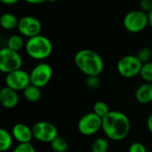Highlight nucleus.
<instances>
[{
	"instance_id": "1",
	"label": "nucleus",
	"mask_w": 152,
	"mask_h": 152,
	"mask_svg": "<svg viewBox=\"0 0 152 152\" xmlns=\"http://www.w3.org/2000/svg\"><path fill=\"white\" fill-rule=\"evenodd\" d=\"M102 130L110 140L119 141L129 134L131 123L125 114L120 111H110L102 118Z\"/></svg>"
},
{
	"instance_id": "2",
	"label": "nucleus",
	"mask_w": 152,
	"mask_h": 152,
	"mask_svg": "<svg viewBox=\"0 0 152 152\" xmlns=\"http://www.w3.org/2000/svg\"><path fill=\"white\" fill-rule=\"evenodd\" d=\"M75 65L86 76H99L104 70L102 57L91 49H81L74 56Z\"/></svg>"
},
{
	"instance_id": "3",
	"label": "nucleus",
	"mask_w": 152,
	"mask_h": 152,
	"mask_svg": "<svg viewBox=\"0 0 152 152\" xmlns=\"http://www.w3.org/2000/svg\"><path fill=\"white\" fill-rule=\"evenodd\" d=\"M24 47L27 55L35 60H44L53 51V45L50 39L41 34L28 39Z\"/></svg>"
},
{
	"instance_id": "4",
	"label": "nucleus",
	"mask_w": 152,
	"mask_h": 152,
	"mask_svg": "<svg viewBox=\"0 0 152 152\" xmlns=\"http://www.w3.org/2000/svg\"><path fill=\"white\" fill-rule=\"evenodd\" d=\"M23 63V61L19 52L14 51L7 47L0 49V72L7 74L20 70Z\"/></svg>"
},
{
	"instance_id": "5",
	"label": "nucleus",
	"mask_w": 152,
	"mask_h": 152,
	"mask_svg": "<svg viewBox=\"0 0 152 152\" xmlns=\"http://www.w3.org/2000/svg\"><path fill=\"white\" fill-rule=\"evenodd\" d=\"M125 30L132 33L142 31L148 25V14L141 10H132L127 13L123 21Z\"/></svg>"
},
{
	"instance_id": "6",
	"label": "nucleus",
	"mask_w": 152,
	"mask_h": 152,
	"mask_svg": "<svg viewBox=\"0 0 152 152\" xmlns=\"http://www.w3.org/2000/svg\"><path fill=\"white\" fill-rule=\"evenodd\" d=\"M142 64L136 57V56L127 55L119 59L117 62V72L124 78H133L140 75Z\"/></svg>"
},
{
	"instance_id": "7",
	"label": "nucleus",
	"mask_w": 152,
	"mask_h": 152,
	"mask_svg": "<svg viewBox=\"0 0 152 152\" xmlns=\"http://www.w3.org/2000/svg\"><path fill=\"white\" fill-rule=\"evenodd\" d=\"M52 74V67L47 63H40L33 67L30 72L31 84L41 89L50 82Z\"/></svg>"
},
{
	"instance_id": "8",
	"label": "nucleus",
	"mask_w": 152,
	"mask_h": 152,
	"mask_svg": "<svg viewBox=\"0 0 152 152\" xmlns=\"http://www.w3.org/2000/svg\"><path fill=\"white\" fill-rule=\"evenodd\" d=\"M33 138L41 142H51L58 136L56 127L49 122L39 121L31 127Z\"/></svg>"
},
{
	"instance_id": "9",
	"label": "nucleus",
	"mask_w": 152,
	"mask_h": 152,
	"mask_svg": "<svg viewBox=\"0 0 152 152\" xmlns=\"http://www.w3.org/2000/svg\"><path fill=\"white\" fill-rule=\"evenodd\" d=\"M77 128L83 135H93L102 129V118L93 112L88 113L79 120Z\"/></svg>"
},
{
	"instance_id": "10",
	"label": "nucleus",
	"mask_w": 152,
	"mask_h": 152,
	"mask_svg": "<svg viewBox=\"0 0 152 152\" xmlns=\"http://www.w3.org/2000/svg\"><path fill=\"white\" fill-rule=\"evenodd\" d=\"M41 29H42V25L40 21L34 16L27 15L19 19L17 30L20 35L23 37L30 39L38 36L40 34Z\"/></svg>"
},
{
	"instance_id": "11",
	"label": "nucleus",
	"mask_w": 152,
	"mask_h": 152,
	"mask_svg": "<svg viewBox=\"0 0 152 152\" xmlns=\"http://www.w3.org/2000/svg\"><path fill=\"white\" fill-rule=\"evenodd\" d=\"M6 84L15 91H23L31 84L30 73L23 69L7 73L6 77Z\"/></svg>"
},
{
	"instance_id": "12",
	"label": "nucleus",
	"mask_w": 152,
	"mask_h": 152,
	"mask_svg": "<svg viewBox=\"0 0 152 152\" xmlns=\"http://www.w3.org/2000/svg\"><path fill=\"white\" fill-rule=\"evenodd\" d=\"M19 103V96L17 91L6 86L0 89V104L5 108H15Z\"/></svg>"
},
{
	"instance_id": "13",
	"label": "nucleus",
	"mask_w": 152,
	"mask_h": 152,
	"mask_svg": "<svg viewBox=\"0 0 152 152\" xmlns=\"http://www.w3.org/2000/svg\"><path fill=\"white\" fill-rule=\"evenodd\" d=\"M12 136L13 138L17 140L19 143H27L31 142V140L33 138L31 128H30L28 125L18 123L15 124L12 128Z\"/></svg>"
},
{
	"instance_id": "14",
	"label": "nucleus",
	"mask_w": 152,
	"mask_h": 152,
	"mask_svg": "<svg viewBox=\"0 0 152 152\" xmlns=\"http://www.w3.org/2000/svg\"><path fill=\"white\" fill-rule=\"evenodd\" d=\"M135 99L140 104H149L152 102V83H145L140 85L135 91Z\"/></svg>"
},
{
	"instance_id": "15",
	"label": "nucleus",
	"mask_w": 152,
	"mask_h": 152,
	"mask_svg": "<svg viewBox=\"0 0 152 152\" xmlns=\"http://www.w3.org/2000/svg\"><path fill=\"white\" fill-rule=\"evenodd\" d=\"M18 23H19L18 18L11 13H5L0 16V27L4 30L7 31L14 30L17 28Z\"/></svg>"
},
{
	"instance_id": "16",
	"label": "nucleus",
	"mask_w": 152,
	"mask_h": 152,
	"mask_svg": "<svg viewBox=\"0 0 152 152\" xmlns=\"http://www.w3.org/2000/svg\"><path fill=\"white\" fill-rule=\"evenodd\" d=\"M12 133L4 128H0V152L7 151L13 144Z\"/></svg>"
},
{
	"instance_id": "17",
	"label": "nucleus",
	"mask_w": 152,
	"mask_h": 152,
	"mask_svg": "<svg viewBox=\"0 0 152 152\" xmlns=\"http://www.w3.org/2000/svg\"><path fill=\"white\" fill-rule=\"evenodd\" d=\"M23 92V97L26 99V100L31 103L38 102L41 98L40 89L32 84H30Z\"/></svg>"
},
{
	"instance_id": "18",
	"label": "nucleus",
	"mask_w": 152,
	"mask_h": 152,
	"mask_svg": "<svg viewBox=\"0 0 152 152\" xmlns=\"http://www.w3.org/2000/svg\"><path fill=\"white\" fill-rule=\"evenodd\" d=\"M23 46H25V43L22 35H18V34L12 35L7 40V48H9L14 51L19 52L23 48Z\"/></svg>"
},
{
	"instance_id": "19",
	"label": "nucleus",
	"mask_w": 152,
	"mask_h": 152,
	"mask_svg": "<svg viewBox=\"0 0 152 152\" xmlns=\"http://www.w3.org/2000/svg\"><path fill=\"white\" fill-rule=\"evenodd\" d=\"M50 146L55 152H66L68 149V142L60 136L55 138L50 142Z\"/></svg>"
},
{
	"instance_id": "20",
	"label": "nucleus",
	"mask_w": 152,
	"mask_h": 152,
	"mask_svg": "<svg viewBox=\"0 0 152 152\" xmlns=\"http://www.w3.org/2000/svg\"><path fill=\"white\" fill-rule=\"evenodd\" d=\"M141 79L148 83H152V62L143 64L140 72Z\"/></svg>"
},
{
	"instance_id": "21",
	"label": "nucleus",
	"mask_w": 152,
	"mask_h": 152,
	"mask_svg": "<svg viewBox=\"0 0 152 152\" xmlns=\"http://www.w3.org/2000/svg\"><path fill=\"white\" fill-rule=\"evenodd\" d=\"M110 112L108 105L104 101H97L93 106V113L99 117H105Z\"/></svg>"
},
{
	"instance_id": "22",
	"label": "nucleus",
	"mask_w": 152,
	"mask_h": 152,
	"mask_svg": "<svg viewBox=\"0 0 152 152\" xmlns=\"http://www.w3.org/2000/svg\"><path fill=\"white\" fill-rule=\"evenodd\" d=\"M108 149V142L104 138L96 139L91 145V152H107Z\"/></svg>"
},
{
	"instance_id": "23",
	"label": "nucleus",
	"mask_w": 152,
	"mask_h": 152,
	"mask_svg": "<svg viewBox=\"0 0 152 152\" xmlns=\"http://www.w3.org/2000/svg\"><path fill=\"white\" fill-rule=\"evenodd\" d=\"M136 57L140 60V62L142 64L150 62V59L152 58V48H149L148 47L141 48L137 52Z\"/></svg>"
},
{
	"instance_id": "24",
	"label": "nucleus",
	"mask_w": 152,
	"mask_h": 152,
	"mask_svg": "<svg viewBox=\"0 0 152 152\" xmlns=\"http://www.w3.org/2000/svg\"><path fill=\"white\" fill-rule=\"evenodd\" d=\"M12 152H36L34 146L31 142L27 143H19Z\"/></svg>"
},
{
	"instance_id": "25",
	"label": "nucleus",
	"mask_w": 152,
	"mask_h": 152,
	"mask_svg": "<svg viewBox=\"0 0 152 152\" xmlns=\"http://www.w3.org/2000/svg\"><path fill=\"white\" fill-rule=\"evenodd\" d=\"M86 85L91 90H96L100 85V81L99 76H87Z\"/></svg>"
},
{
	"instance_id": "26",
	"label": "nucleus",
	"mask_w": 152,
	"mask_h": 152,
	"mask_svg": "<svg viewBox=\"0 0 152 152\" xmlns=\"http://www.w3.org/2000/svg\"><path fill=\"white\" fill-rule=\"evenodd\" d=\"M128 152H147L146 147L141 142H133L130 145Z\"/></svg>"
},
{
	"instance_id": "27",
	"label": "nucleus",
	"mask_w": 152,
	"mask_h": 152,
	"mask_svg": "<svg viewBox=\"0 0 152 152\" xmlns=\"http://www.w3.org/2000/svg\"><path fill=\"white\" fill-rule=\"evenodd\" d=\"M140 10L146 14H148L152 10V0H140Z\"/></svg>"
},
{
	"instance_id": "28",
	"label": "nucleus",
	"mask_w": 152,
	"mask_h": 152,
	"mask_svg": "<svg viewBox=\"0 0 152 152\" xmlns=\"http://www.w3.org/2000/svg\"><path fill=\"white\" fill-rule=\"evenodd\" d=\"M20 0H0V3L5 6H15Z\"/></svg>"
},
{
	"instance_id": "29",
	"label": "nucleus",
	"mask_w": 152,
	"mask_h": 152,
	"mask_svg": "<svg viewBox=\"0 0 152 152\" xmlns=\"http://www.w3.org/2000/svg\"><path fill=\"white\" fill-rule=\"evenodd\" d=\"M147 128L152 133V113L148 115L147 119Z\"/></svg>"
},
{
	"instance_id": "30",
	"label": "nucleus",
	"mask_w": 152,
	"mask_h": 152,
	"mask_svg": "<svg viewBox=\"0 0 152 152\" xmlns=\"http://www.w3.org/2000/svg\"><path fill=\"white\" fill-rule=\"evenodd\" d=\"M24 2L29 3V4H32V5H38V4H42L44 2H46L47 0H23Z\"/></svg>"
},
{
	"instance_id": "31",
	"label": "nucleus",
	"mask_w": 152,
	"mask_h": 152,
	"mask_svg": "<svg viewBox=\"0 0 152 152\" xmlns=\"http://www.w3.org/2000/svg\"><path fill=\"white\" fill-rule=\"evenodd\" d=\"M148 25L152 28V10L148 14Z\"/></svg>"
},
{
	"instance_id": "32",
	"label": "nucleus",
	"mask_w": 152,
	"mask_h": 152,
	"mask_svg": "<svg viewBox=\"0 0 152 152\" xmlns=\"http://www.w3.org/2000/svg\"><path fill=\"white\" fill-rule=\"evenodd\" d=\"M47 1H48V2H56V0H47Z\"/></svg>"
},
{
	"instance_id": "33",
	"label": "nucleus",
	"mask_w": 152,
	"mask_h": 152,
	"mask_svg": "<svg viewBox=\"0 0 152 152\" xmlns=\"http://www.w3.org/2000/svg\"><path fill=\"white\" fill-rule=\"evenodd\" d=\"M0 49H1V48H0Z\"/></svg>"
}]
</instances>
